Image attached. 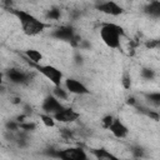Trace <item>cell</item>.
<instances>
[{"instance_id":"obj_2","label":"cell","mask_w":160,"mask_h":160,"mask_svg":"<svg viewBox=\"0 0 160 160\" xmlns=\"http://www.w3.org/2000/svg\"><path fill=\"white\" fill-rule=\"evenodd\" d=\"M99 35H100V39L102 40V42L108 48L119 49L120 44H121V39L125 36V31L120 25L105 21L100 25Z\"/></svg>"},{"instance_id":"obj_21","label":"cell","mask_w":160,"mask_h":160,"mask_svg":"<svg viewBox=\"0 0 160 160\" xmlns=\"http://www.w3.org/2000/svg\"><path fill=\"white\" fill-rule=\"evenodd\" d=\"M35 129H36V124L32 122V121H30V120H25V121L20 122V130H24V131L30 132V131H34Z\"/></svg>"},{"instance_id":"obj_5","label":"cell","mask_w":160,"mask_h":160,"mask_svg":"<svg viewBox=\"0 0 160 160\" xmlns=\"http://www.w3.org/2000/svg\"><path fill=\"white\" fill-rule=\"evenodd\" d=\"M30 66H32L44 78H46L54 86H60L61 85V82L64 80V74L56 66L50 65V64H34V65H30Z\"/></svg>"},{"instance_id":"obj_3","label":"cell","mask_w":160,"mask_h":160,"mask_svg":"<svg viewBox=\"0 0 160 160\" xmlns=\"http://www.w3.org/2000/svg\"><path fill=\"white\" fill-rule=\"evenodd\" d=\"M45 155L54 159H61V160H86L89 158L86 151L79 146H70L66 149L49 148L45 150Z\"/></svg>"},{"instance_id":"obj_16","label":"cell","mask_w":160,"mask_h":160,"mask_svg":"<svg viewBox=\"0 0 160 160\" xmlns=\"http://www.w3.org/2000/svg\"><path fill=\"white\" fill-rule=\"evenodd\" d=\"M140 76H141L144 80L151 81V80H154V79H155L156 74H155V70H154V69L145 66V68H142V69L140 70Z\"/></svg>"},{"instance_id":"obj_18","label":"cell","mask_w":160,"mask_h":160,"mask_svg":"<svg viewBox=\"0 0 160 160\" xmlns=\"http://www.w3.org/2000/svg\"><path fill=\"white\" fill-rule=\"evenodd\" d=\"M40 120L41 122L46 126V128H54L55 126V118L50 114H46V112H41L40 114Z\"/></svg>"},{"instance_id":"obj_13","label":"cell","mask_w":160,"mask_h":160,"mask_svg":"<svg viewBox=\"0 0 160 160\" xmlns=\"http://www.w3.org/2000/svg\"><path fill=\"white\" fill-rule=\"evenodd\" d=\"M24 56H25V60H28V62L30 65H34V64H41V60H42V54L36 50V49H28L24 51Z\"/></svg>"},{"instance_id":"obj_20","label":"cell","mask_w":160,"mask_h":160,"mask_svg":"<svg viewBox=\"0 0 160 160\" xmlns=\"http://www.w3.org/2000/svg\"><path fill=\"white\" fill-rule=\"evenodd\" d=\"M130 152L132 154L134 158H138V159L145 156V149L142 146H140V145H132L130 148Z\"/></svg>"},{"instance_id":"obj_23","label":"cell","mask_w":160,"mask_h":160,"mask_svg":"<svg viewBox=\"0 0 160 160\" xmlns=\"http://www.w3.org/2000/svg\"><path fill=\"white\" fill-rule=\"evenodd\" d=\"M112 120H114V116H112V115H110V114H108V115L102 116V119L100 120L101 126H102L104 129H108V130H109V128H110V125H111Z\"/></svg>"},{"instance_id":"obj_1","label":"cell","mask_w":160,"mask_h":160,"mask_svg":"<svg viewBox=\"0 0 160 160\" xmlns=\"http://www.w3.org/2000/svg\"><path fill=\"white\" fill-rule=\"evenodd\" d=\"M9 10H11L12 15L16 16V19L21 25L22 32L28 36H35L42 32L48 26V24H45L44 21H41L40 19H38L36 16H34L32 14L25 10H19V9H9Z\"/></svg>"},{"instance_id":"obj_17","label":"cell","mask_w":160,"mask_h":160,"mask_svg":"<svg viewBox=\"0 0 160 160\" xmlns=\"http://www.w3.org/2000/svg\"><path fill=\"white\" fill-rule=\"evenodd\" d=\"M69 91L65 89V88H61L60 86H54V90H52V95H55L59 100H66L69 98Z\"/></svg>"},{"instance_id":"obj_19","label":"cell","mask_w":160,"mask_h":160,"mask_svg":"<svg viewBox=\"0 0 160 160\" xmlns=\"http://www.w3.org/2000/svg\"><path fill=\"white\" fill-rule=\"evenodd\" d=\"M46 19L48 20H54V21H56V20H59L60 18H61V10L59 9V8H50L48 11H46Z\"/></svg>"},{"instance_id":"obj_12","label":"cell","mask_w":160,"mask_h":160,"mask_svg":"<svg viewBox=\"0 0 160 160\" xmlns=\"http://www.w3.org/2000/svg\"><path fill=\"white\" fill-rule=\"evenodd\" d=\"M144 12L152 18V19H160V0H151L144 6Z\"/></svg>"},{"instance_id":"obj_9","label":"cell","mask_w":160,"mask_h":160,"mask_svg":"<svg viewBox=\"0 0 160 160\" xmlns=\"http://www.w3.org/2000/svg\"><path fill=\"white\" fill-rule=\"evenodd\" d=\"M64 86L70 94H74V95H89L90 94V90L88 89V86L82 81L74 79V78L64 79Z\"/></svg>"},{"instance_id":"obj_14","label":"cell","mask_w":160,"mask_h":160,"mask_svg":"<svg viewBox=\"0 0 160 160\" xmlns=\"http://www.w3.org/2000/svg\"><path fill=\"white\" fill-rule=\"evenodd\" d=\"M91 152H92V155H94L96 159H99V160H116V159H118L114 154H111L109 150H106V149H104V148L92 149Z\"/></svg>"},{"instance_id":"obj_7","label":"cell","mask_w":160,"mask_h":160,"mask_svg":"<svg viewBox=\"0 0 160 160\" xmlns=\"http://www.w3.org/2000/svg\"><path fill=\"white\" fill-rule=\"evenodd\" d=\"M96 10L105 14V15H110V16H120L125 12L124 8L118 4L116 1L112 0H106V1H101L99 4H96Z\"/></svg>"},{"instance_id":"obj_4","label":"cell","mask_w":160,"mask_h":160,"mask_svg":"<svg viewBox=\"0 0 160 160\" xmlns=\"http://www.w3.org/2000/svg\"><path fill=\"white\" fill-rule=\"evenodd\" d=\"M50 36L56 39V40H60V41L70 42L75 48H78L80 41H81V38L76 34L75 29L72 26H70V25H61V26L54 29L51 31Z\"/></svg>"},{"instance_id":"obj_25","label":"cell","mask_w":160,"mask_h":160,"mask_svg":"<svg viewBox=\"0 0 160 160\" xmlns=\"http://www.w3.org/2000/svg\"><path fill=\"white\" fill-rule=\"evenodd\" d=\"M126 104H128V105H130V106L136 108V106H138V100H136L134 96H129V98L126 99Z\"/></svg>"},{"instance_id":"obj_10","label":"cell","mask_w":160,"mask_h":160,"mask_svg":"<svg viewBox=\"0 0 160 160\" xmlns=\"http://www.w3.org/2000/svg\"><path fill=\"white\" fill-rule=\"evenodd\" d=\"M54 118H55V120L59 121V122L68 124V122H74V121H76V120L80 118V114H79L76 110L71 109V108H64L61 111L56 112V114L54 115Z\"/></svg>"},{"instance_id":"obj_6","label":"cell","mask_w":160,"mask_h":160,"mask_svg":"<svg viewBox=\"0 0 160 160\" xmlns=\"http://www.w3.org/2000/svg\"><path fill=\"white\" fill-rule=\"evenodd\" d=\"M5 76L14 85H28L30 82V79H31L30 72H28L22 69H19V68L8 69L5 71Z\"/></svg>"},{"instance_id":"obj_8","label":"cell","mask_w":160,"mask_h":160,"mask_svg":"<svg viewBox=\"0 0 160 160\" xmlns=\"http://www.w3.org/2000/svg\"><path fill=\"white\" fill-rule=\"evenodd\" d=\"M65 106L61 104V100H59L55 95L52 94H49L48 96L44 98L42 102H41V111L42 112H46V114H50V115H55L56 112L61 111Z\"/></svg>"},{"instance_id":"obj_24","label":"cell","mask_w":160,"mask_h":160,"mask_svg":"<svg viewBox=\"0 0 160 160\" xmlns=\"http://www.w3.org/2000/svg\"><path fill=\"white\" fill-rule=\"evenodd\" d=\"M74 62H75L76 65H82V64H84V58L80 55V52H76V54L74 55Z\"/></svg>"},{"instance_id":"obj_11","label":"cell","mask_w":160,"mask_h":160,"mask_svg":"<svg viewBox=\"0 0 160 160\" xmlns=\"http://www.w3.org/2000/svg\"><path fill=\"white\" fill-rule=\"evenodd\" d=\"M109 130H110V132H111L115 138H118V139H125V138L128 136V134H129L128 126H126L120 119H118V118H114V120H112V122H111Z\"/></svg>"},{"instance_id":"obj_22","label":"cell","mask_w":160,"mask_h":160,"mask_svg":"<svg viewBox=\"0 0 160 160\" xmlns=\"http://www.w3.org/2000/svg\"><path fill=\"white\" fill-rule=\"evenodd\" d=\"M120 81H121V85H122V88L125 90H129L131 88V76H130L129 72H124Z\"/></svg>"},{"instance_id":"obj_15","label":"cell","mask_w":160,"mask_h":160,"mask_svg":"<svg viewBox=\"0 0 160 160\" xmlns=\"http://www.w3.org/2000/svg\"><path fill=\"white\" fill-rule=\"evenodd\" d=\"M144 96L149 104L154 106H160V91H150L144 94Z\"/></svg>"}]
</instances>
